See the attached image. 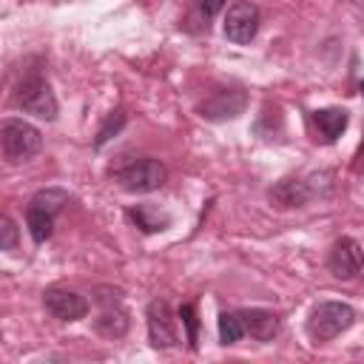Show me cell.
I'll use <instances>...</instances> for the list:
<instances>
[{
	"instance_id": "cell-1",
	"label": "cell",
	"mask_w": 364,
	"mask_h": 364,
	"mask_svg": "<svg viewBox=\"0 0 364 364\" xmlns=\"http://www.w3.org/2000/svg\"><path fill=\"white\" fill-rule=\"evenodd\" d=\"M68 205V191L63 188H43L28 199L26 208V228L37 245H43L54 233V219Z\"/></svg>"
},
{
	"instance_id": "cell-2",
	"label": "cell",
	"mask_w": 364,
	"mask_h": 364,
	"mask_svg": "<svg viewBox=\"0 0 364 364\" xmlns=\"http://www.w3.org/2000/svg\"><path fill=\"white\" fill-rule=\"evenodd\" d=\"M355 321V310L347 301H318L307 316V336L313 341H333Z\"/></svg>"
},
{
	"instance_id": "cell-3",
	"label": "cell",
	"mask_w": 364,
	"mask_h": 364,
	"mask_svg": "<svg viewBox=\"0 0 364 364\" xmlns=\"http://www.w3.org/2000/svg\"><path fill=\"white\" fill-rule=\"evenodd\" d=\"M43 134L26 119H6L0 122V151L9 162H28L40 154Z\"/></svg>"
},
{
	"instance_id": "cell-4",
	"label": "cell",
	"mask_w": 364,
	"mask_h": 364,
	"mask_svg": "<svg viewBox=\"0 0 364 364\" xmlns=\"http://www.w3.org/2000/svg\"><path fill=\"white\" fill-rule=\"evenodd\" d=\"M117 185L128 193H151V191H159L168 179V168L154 159V156H145V159H136L125 168H119L114 173Z\"/></svg>"
},
{
	"instance_id": "cell-5",
	"label": "cell",
	"mask_w": 364,
	"mask_h": 364,
	"mask_svg": "<svg viewBox=\"0 0 364 364\" xmlns=\"http://www.w3.org/2000/svg\"><path fill=\"white\" fill-rule=\"evenodd\" d=\"M14 105L23 108L26 114H34L40 119H57V97L51 91V85L40 77V74H28L17 91H14Z\"/></svg>"
},
{
	"instance_id": "cell-6",
	"label": "cell",
	"mask_w": 364,
	"mask_h": 364,
	"mask_svg": "<svg viewBox=\"0 0 364 364\" xmlns=\"http://www.w3.org/2000/svg\"><path fill=\"white\" fill-rule=\"evenodd\" d=\"M145 316H148V341H151V347L168 350V347H176V344H179L176 318H173V310H171L168 301L154 299V301L148 304Z\"/></svg>"
},
{
	"instance_id": "cell-7",
	"label": "cell",
	"mask_w": 364,
	"mask_h": 364,
	"mask_svg": "<svg viewBox=\"0 0 364 364\" xmlns=\"http://www.w3.org/2000/svg\"><path fill=\"white\" fill-rule=\"evenodd\" d=\"M245 108H247V94L242 88H219L208 100H202L196 111L202 119L222 122V119H236L239 114H245Z\"/></svg>"
},
{
	"instance_id": "cell-8",
	"label": "cell",
	"mask_w": 364,
	"mask_h": 364,
	"mask_svg": "<svg viewBox=\"0 0 364 364\" xmlns=\"http://www.w3.org/2000/svg\"><path fill=\"white\" fill-rule=\"evenodd\" d=\"M259 31V9L250 0H236L225 14V37L230 43H250Z\"/></svg>"
},
{
	"instance_id": "cell-9",
	"label": "cell",
	"mask_w": 364,
	"mask_h": 364,
	"mask_svg": "<svg viewBox=\"0 0 364 364\" xmlns=\"http://www.w3.org/2000/svg\"><path fill=\"white\" fill-rule=\"evenodd\" d=\"M43 307L60 321H80L88 313V301L68 287H48L43 293Z\"/></svg>"
},
{
	"instance_id": "cell-10",
	"label": "cell",
	"mask_w": 364,
	"mask_h": 364,
	"mask_svg": "<svg viewBox=\"0 0 364 364\" xmlns=\"http://www.w3.org/2000/svg\"><path fill=\"white\" fill-rule=\"evenodd\" d=\"M327 264H330V273H333L336 279H341V282L355 279V276L361 273V245H358L355 239H350V236H341V239L333 245Z\"/></svg>"
},
{
	"instance_id": "cell-11",
	"label": "cell",
	"mask_w": 364,
	"mask_h": 364,
	"mask_svg": "<svg viewBox=\"0 0 364 364\" xmlns=\"http://www.w3.org/2000/svg\"><path fill=\"white\" fill-rule=\"evenodd\" d=\"M245 336H253L256 341H273V336L279 333V316L273 310H262V307H250V310H236Z\"/></svg>"
},
{
	"instance_id": "cell-12",
	"label": "cell",
	"mask_w": 364,
	"mask_h": 364,
	"mask_svg": "<svg viewBox=\"0 0 364 364\" xmlns=\"http://www.w3.org/2000/svg\"><path fill=\"white\" fill-rule=\"evenodd\" d=\"M350 122V114L344 108H318L313 111V125L321 136V142H336Z\"/></svg>"
},
{
	"instance_id": "cell-13",
	"label": "cell",
	"mask_w": 364,
	"mask_h": 364,
	"mask_svg": "<svg viewBox=\"0 0 364 364\" xmlns=\"http://www.w3.org/2000/svg\"><path fill=\"white\" fill-rule=\"evenodd\" d=\"M310 196H313L310 185L301 182V179H293V176H287V179H282V182H276L270 188V199L279 208H301Z\"/></svg>"
},
{
	"instance_id": "cell-14",
	"label": "cell",
	"mask_w": 364,
	"mask_h": 364,
	"mask_svg": "<svg viewBox=\"0 0 364 364\" xmlns=\"http://www.w3.org/2000/svg\"><path fill=\"white\" fill-rule=\"evenodd\" d=\"M94 327H97V333L105 336V338H122V336L128 333V313L119 310V304H117V307H105V310L100 313V318L94 321Z\"/></svg>"
},
{
	"instance_id": "cell-15",
	"label": "cell",
	"mask_w": 364,
	"mask_h": 364,
	"mask_svg": "<svg viewBox=\"0 0 364 364\" xmlns=\"http://www.w3.org/2000/svg\"><path fill=\"white\" fill-rule=\"evenodd\" d=\"M128 216H131V222H134L139 230H145V233H156V230H165V228L171 225V216H168V213H159V210L151 208V205H134V208L128 210Z\"/></svg>"
},
{
	"instance_id": "cell-16",
	"label": "cell",
	"mask_w": 364,
	"mask_h": 364,
	"mask_svg": "<svg viewBox=\"0 0 364 364\" xmlns=\"http://www.w3.org/2000/svg\"><path fill=\"white\" fill-rule=\"evenodd\" d=\"M245 336V330H242V321H239V316H236V310H230V313H222L219 316V344H236L239 338Z\"/></svg>"
},
{
	"instance_id": "cell-17",
	"label": "cell",
	"mask_w": 364,
	"mask_h": 364,
	"mask_svg": "<svg viewBox=\"0 0 364 364\" xmlns=\"http://www.w3.org/2000/svg\"><path fill=\"white\" fill-rule=\"evenodd\" d=\"M122 125H125V114H122V111H111V114L105 117V122L100 125V131H97L94 148H102L108 139H114V136L122 131Z\"/></svg>"
},
{
	"instance_id": "cell-18",
	"label": "cell",
	"mask_w": 364,
	"mask_h": 364,
	"mask_svg": "<svg viewBox=\"0 0 364 364\" xmlns=\"http://www.w3.org/2000/svg\"><path fill=\"white\" fill-rule=\"evenodd\" d=\"M179 318L185 324V341L191 350H196L199 344V318H196V307L193 304H182L179 307Z\"/></svg>"
},
{
	"instance_id": "cell-19",
	"label": "cell",
	"mask_w": 364,
	"mask_h": 364,
	"mask_svg": "<svg viewBox=\"0 0 364 364\" xmlns=\"http://www.w3.org/2000/svg\"><path fill=\"white\" fill-rule=\"evenodd\" d=\"M17 239H20L17 222L11 216L0 213V250H14L17 247Z\"/></svg>"
},
{
	"instance_id": "cell-20",
	"label": "cell",
	"mask_w": 364,
	"mask_h": 364,
	"mask_svg": "<svg viewBox=\"0 0 364 364\" xmlns=\"http://www.w3.org/2000/svg\"><path fill=\"white\" fill-rule=\"evenodd\" d=\"M228 0H199V14H202V20L208 23L213 14H219L222 11V6H225Z\"/></svg>"
}]
</instances>
